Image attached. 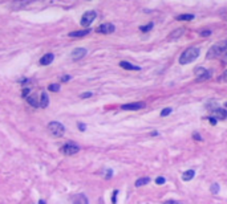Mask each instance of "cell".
<instances>
[{
	"label": "cell",
	"instance_id": "obj_1",
	"mask_svg": "<svg viewBox=\"0 0 227 204\" xmlns=\"http://www.w3.org/2000/svg\"><path fill=\"white\" fill-rule=\"evenodd\" d=\"M226 54H227V41H219L217 44H214V45L208 49L206 58L207 60H213V58L226 56Z\"/></svg>",
	"mask_w": 227,
	"mask_h": 204
},
{
	"label": "cell",
	"instance_id": "obj_2",
	"mask_svg": "<svg viewBox=\"0 0 227 204\" xmlns=\"http://www.w3.org/2000/svg\"><path fill=\"white\" fill-rule=\"evenodd\" d=\"M199 57V49L198 48H187L183 53L179 57V64L181 65H186L190 64L193 61H195Z\"/></svg>",
	"mask_w": 227,
	"mask_h": 204
},
{
	"label": "cell",
	"instance_id": "obj_3",
	"mask_svg": "<svg viewBox=\"0 0 227 204\" xmlns=\"http://www.w3.org/2000/svg\"><path fill=\"white\" fill-rule=\"evenodd\" d=\"M48 130L53 137H63L65 133V127L60 122H51L48 125Z\"/></svg>",
	"mask_w": 227,
	"mask_h": 204
},
{
	"label": "cell",
	"instance_id": "obj_4",
	"mask_svg": "<svg viewBox=\"0 0 227 204\" xmlns=\"http://www.w3.org/2000/svg\"><path fill=\"white\" fill-rule=\"evenodd\" d=\"M96 16H97V13L94 12V11H88V12L84 13L82 17H81V25L82 27H89V25L94 21Z\"/></svg>",
	"mask_w": 227,
	"mask_h": 204
},
{
	"label": "cell",
	"instance_id": "obj_5",
	"mask_svg": "<svg viewBox=\"0 0 227 204\" xmlns=\"http://www.w3.org/2000/svg\"><path fill=\"white\" fill-rule=\"evenodd\" d=\"M80 151V147L77 144H75V143H67V144H64L63 147H61V152L65 155H75V154H77V152Z\"/></svg>",
	"mask_w": 227,
	"mask_h": 204
},
{
	"label": "cell",
	"instance_id": "obj_6",
	"mask_svg": "<svg viewBox=\"0 0 227 204\" xmlns=\"http://www.w3.org/2000/svg\"><path fill=\"white\" fill-rule=\"evenodd\" d=\"M116 27L110 23H105V24H101L100 27L97 28V32L98 33H104V35H108V33H113L114 32Z\"/></svg>",
	"mask_w": 227,
	"mask_h": 204
},
{
	"label": "cell",
	"instance_id": "obj_7",
	"mask_svg": "<svg viewBox=\"0 0 227 204\" xmlns=\"http://www.w3.org/2000/svg\"><path fill=\"white\" fill-rule=\"evenodd\" d=\"M144 107H145L144 102H133V104H126L121 106L122 110H140V109H144Z\"/></svg>",
	"mask_w": 227,
	"mask_h": 204
},
{
	"label": "cell",
	"instance_id": "obj_8",
	"mask_svg": "<svg viewBox=\"0 0 227 204\" xmlns=\"http://www.w3.org/2000/svg\"><path fill=\"white\" fill-rule=\"evenodd\" d=\"M85 54H86V49H85V48H77V49L73 50V53H72V60H73V61H79V60H81V58L85 56Z\"/></svg>",
	"mask_w": 227,
	"mask_h": 204
},
{
	"label": "cell",
	"instance_id": "obj_9",
	"mask_svg": "<svg viewBox=\"0 0 227 204\" xmlns=\"http://www.w3.org/2000/svg\"><path fill=\"white\" fill-rule=\"evenodd\" d=\"M72 203L73 204H89L88 202V198L84 194H79V195H75L72 199Z\"/></svg>",
	"mask_w": 227,
	"mask_h": 204
},
{
	"label": "cell",
	"instance_id": "obj_10",
	"mask_svg": "<svg viewBox=\"0 0 227 204\" xmlns=\"http://www.w3.org/2000/svg\"><path fill=\"white\" fill-rule=\"evenodd\" d=\"M120 66L126 69V70H141L140 66H137V65H133L130 63H127V61H121L120 63Z\"/></svg>",
	"mask_w": 227,
	"mask_h": 204
},
{
	"label": "cell",
	"instance_id": "obj_11",
	"mask_svg": "<svg viewBox=\"0 0 227 204\" xmlns=\"http://www.w3.org/2000/svg\"><path fill=\"white\" fill-rule=\"evenodd\" d=\"M53 58H54V56L52 53H47V54H44V56L40 58V64H41V65H49V64H52Z\"/></svg>",
	"mask_w": 227,
	"mask_h": 204
},
{
	"label": "cell",
	"instance_id": "obj_12",
	"mask_svg": "<svg viewBox=\"0 0 227 204\" xmlns=\"http://www.w3.org/2000/svg\"><path fill=\"white\" fill-rule=\"evenodd\" d=\"M49 104V98H48V94H47L45 92H43L41 94H40V101H39V105L41 107H47Z\"/></svg>",
	"mask_w": 227,
	"mask_h": 204
},
{
	"label": "cell",
	"instance_id": "obj_13",
	"mask_svg": "<svg viewBox=\"0 0 227 204\" xmlns=\"http://www.w3.org/2000/svg\"><path fill=\"white\" fill-rule=\"evenodd\" d=\"M213 115L215 117V118H219V119H225L227 117V110H225V109H215V110L213 111Z\"/></svg>",
	"mask_w": 227,
	"mask_h": 204
},
{
	"label": "cell",
	"instance_id": "obj_14",
	"mask_svg": "<svg viewBox=\"0 0 227 204\" xmlns=\"http://www.w3.org/2000/svg\"><path fill=\"white\" fill-rule=\"evenodd\" d=\"M90 32V29H84V31H75L69 33V37H84Z\"/></svg>",
	"mask_w": 227,
	"mask_h": 204
},
{
	"label": "cell",
	"instance_id": "obj_15",
	"mask_svg": "<svg viewBox=\"0 0 227 204\" xmlns=\"http://www.w3.org/2000/svg\"><path fill=\"white\" fill-rule=\"evenodd\" d=\"M194 175H195V171H194V170H187V171H185V172H183V175H182V179H183L185 182H189V180H191L194 178Z\"/></svg>",
	"mask_w": 227,
	"mask_h": 204
},
{
	"label": "cell",
	"instance_id": "obj_16",
	"mask_svg": "<svg viewBox=\"0 0 227 204\" xmlns=\"http://www.w3.org/2000/svg\"><path fill=\"white\" fill-rule=\"evenodd\" d=\"M27 101H28L29 105H32V106H35V107H39V106H40L35 96H28V97H27Z\"/></svg>",
	"mask_w": 227,
	"mask_h": 204
},
{
	"label": "cell",
	"instance_id": "obj_17",
	"mask_svg": "<svg viewBox=\"0 0 227 204\" xmlns=\"http://www.w3.org/2000/svg\"><path fill=\"white\" fill-rule=\"evenodd\" d=\"M150 182V178H140L137 182H135V187H141V185H145Z\"/></svg>",
	"mask_w": 227,
	"mask_h": 204
},
{
	"label": "cell",
	"instance_id": "obj_18",
	"mask_svg": "<svg viewBox=\"0 0 227 204\" xmlns=\"http://www.w3.org/2000/svg\"><path fill=\"white\" fill-rule=\"evenodd\" d=\"M210 77H211V72H210V70H206V73H204V74H202L201 77L197 78V81L201 82V81H204V80H208Z\"/></svg>",
	"mask_w": 227,
	"mask_h": 204
},
{
	"label": "cell",
	"instance_id": "obj_19",
	"mask_svg": "<svg viewBox=\"0 0 227 204\" xmlns=\"http://www.w3.org/2000/svg\"><path fill=\"white\" fill-rule=\"evenodd\" d=\"M177 19L178 20H193L194 19V15H179Z\"/></svg>",
	"mask_w": 227,
	"mask_h": 204
},
{
	"label": "cell",
	"instance_id": "obj_20",
	"mask_svg": "<svg viewBox=\"0 0 227 204\" xmlns=\"http://www.w3.org/2000/svg\"><path fill=\"white\" fill-rule=\"evenodd\" d=\"M182 33H183V29L181 28V29H178V31H175L174 33H171L169 39H177V37H179V36H181Z\"/></svg>",
	"mask_w": 227,
	"mask_h": 204
},
{
	"label": "cell",
	"instance_id": "obj_21",
	"mask_svg": "<svg viewBox=\"0 0 227 204\" xmlns=\"http://www.w3.org/2000/svg\"><path fill=\"white\" fill-rule=\"evenodd\" d=\"M48 90H51V92H58V90H60V85H57V83H51L48 86Z\"/></svg>",
	"mask_w": 227,
	"mask_h": 204
},
{
	"label": "cell",
	"instance_id": "obj_22",
	"mask_svg": "<svg viewBox=\"0 0 227 204\" xmlns=\"http://www.w3.org/2000/svg\"><path fill=\"white\" fill-rule=\"evenodd\" d=\"M152 28H153V23H150L148 25H144V27H140V31L141 32H149Z\"/></svg>",
	"mask_w": 227,
	"mask_h": 204
},
{
	"label": "cell",
	"instance_id": "obj_23",
	"mask_svg": "<svg viewBox=\"0 0 227 204\" xmlns=\"http://www.w3.org/2000/svg\"><path fill=\"white\" fill-rule=\"evenodd\" d=\"M218 81L219 82H227V70H225L222 73V76L218 78Z\"/></svg>",
	"mask_w": 227,
	"mask_h": 204
},
{
	"label": "cell",
	"instance_id": "obj_24",
	"mask_svg": "<svg viewBox=\"0 0 227 204\" xmlns=\"http://www.w3.org/2000/svg\"><path fill=\"white\" fill-rule=\"evenodd\" d=\"M171 111H173V109H170V107H167V109H163V110L161 111V117H166V115H169Z\"/></svg>",
	"mask_w": 227,
	"mask_h": 204
},
{
	"label": "cell",
	"instance_id": "obj_25",
	"mask_svg": "<svg viewBox=\"0 0 227 204\" xmlns=\"http://www.w3.org/2000/svg\"><path fill=\"white\" fill-rule=\"evenodd\" d=\"M206 73V69H203V68H197L195 69V74L198 76V77H201L202 74H204Z\"/></svg>",
	"mask_w": 227,
	"mask_h": 204
},
{
	"label": "cell",
	"instance_id": "obj_26",
	"mask_svg": "<svg viewBox=\"0 0 227 204\" xmlns=\"http://www.w3.org/2000/svg\"><path fill=\"white\" fill-rule=\"evenodd\" d=\"M210 191H211V192H213V194H218V192H219V185H218L217 183H214L213 185H211Z\"/></svg>",
	"mask_w": 227,
	"mask_h": 204
},
{
	"label": "cell",
	"instance_id": "obj_27",
	"mask_svg": "<svg viewBox=\"0 0 227 204\" xmlns=\"http://www.w3.org/2000/svg\"><path fill=\"white\" fill-rule=\"evenodd\" d=\"M117 195H118V189H114V192H113V198H112V203L113 204L117 203Z\"/></svg>",
	"mask_w": 227,
	"mask_h": 204
},
{
	"label": "cell",
	"instance_id": "obj_28",
	"mask_svg": "<svg viewBox=\"0 0 227 204\" xmlns=\"http://www.w3.org/2000/svg\"><path fill=\"white\" fill-rule=\"evenodd\" d=\"M165 182H166V179H165V178H162V176H158V178L155 179V183H157V184H163Z\"/></svg>",
	"mask_w": 227,
	"mask_h": 204
},
{
	"label": "cell",
	"instance_id": "obj_29",
	"mask_svg": "<svg viewBox=\"0 0 227 204\" xmlns=\"http://www.w3.org/2000/svg\"><path fill=\"white\" fill-rule=\"evenodd\" d=\"M163 204H182V203L178 202V200H167V202H165Z\"/></svg>",
	"mask_w": 227,
	"mask_h": 204
},
{
	"label": "cell",
	"instance_id": "obj_30",
	"mask_svg": "<svg viewBox=\"0 0 227 204\" xmlns=\"http://www.w3.org/2000/svg\"><path fill=\"white\" fill-rule=\"evenodd\" d=\"M92 96H93V94L90 93V92L89 93H82L81 94V98H89V97H92Z\"/></svg>",
	"mask_w": 227,
	"mask_h": 204
},
{
	"label": "cell",
	"instance_id": "obj_31",
	"mask_svg": "<svg viewBox=\"0 0 227 204\" xmlns=\"http://www.w3.org/2000/svg\"><path fill=\"white\" fill-rule=\"evenodd\" d=\"M29 92H31L29 89H24V90H23V97L27 98V97H28V94H29Z\"/></svg>",
	"mask_w": 227,
	"mask_h": 204
},
{
	"label": "cell",
	"instance_id": "obj_32",
	"mask_svg": "<svg viewBox=\"0 0 227 204\" xmlns=\"http://www.w3.org/2000/svg\"><path fill=\"white\" fill-rule=\"evenodd\" d=\"M193 137H194V139H197V141H202V138H201L199 134H195V133H194Z\"/></svg>",
	"mask_w": 227,
	"mask_h": 204
},
{
	"label": "cell",
	"instance_id": "obj_33",
	"mask_svg": "<svg viewBox=\"0 0 227 204\" xmlns=\"http://www.w3.org/2000/svg\"><path fill=\"white\" fill-rule=\"evenodd\" d=\"M79 129H80V130H81V131H84V130H85V129H86V126H85V125H84V123H79Z\"/></svg>",
	"mask_w": 227,
	"mask_h": 204
},
{
	"label": "cell",
	"instance_id": "obj_34",
	"mask_svg": "<svg viewBox=\"0 0 227 204\" xmlns=\"http://www.w3.org/2000/svg\"><path fill=\"white\" fill-rule=\"evenodd\" d=\"M210 35H211L210 31H203L202 33H201V36H210Z\"/></svg>",
	"mask_w": 227,
	"mask_h": 204
},
{
	"label": "cell",
	"instance_id": "obj_35",
	"mask_svg": "<svg viewBox=\"0 0 227 204\" xmlns=\"http://www.w3.org/2000/svg\"><path fill=\"white\" fill-rule=\"evenodd\" d=\"M61 80H63V82H67V81H69V80H71V76H64V77L61 78Z\"/></svg>",
	"mask_w": 227,
	"mask_h": 204
},
{
	"label": "cell",
	"instance_id": "obj_36",
	"mask_svg": "<svg viewBox=\"0 0 227 204\" xmlns=\"http://www.w3.org/2000/svg\"><path fill=\"white\" fill-rule=\"evenodd\" d=\"M208 121H210L211 125H217V119L215 118H208Z\"/></svg>",
	"mask_w": 227,
	"mask_h": 204
},
{
	"label": "cell",
	"instance_id": "obj_37",
	"mask_svg": "<svg viewBox=\"0 0 227 204\" xmlns=\"http://www.w3.org/2000/svg\"><path fill=\"white\" fill-rule=\"evenodd\" d=\"M39 204H47V203H45V200H40Z\"/></svg>",
	"mask_w": 227,
	"mask_h": 204
}]
</instances>
